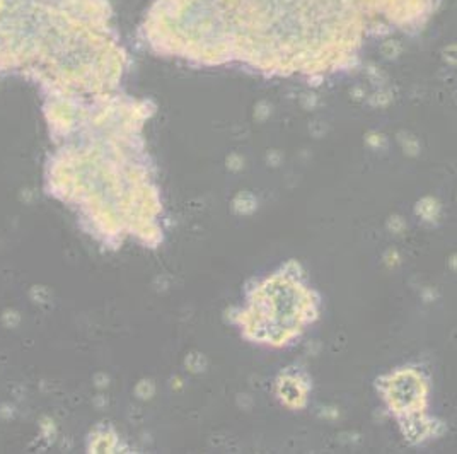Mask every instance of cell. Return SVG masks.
<instances>
[{"label":"cell","mask_w":457,"mask_h":454,"mask_svg":"<svg viewBox=\"0 0 457 454\" xmlns=\"http://www.w3.org/2000/svg\"><path fill=\"white\" fill-rule=\"evenodd\" d=\"M404 395H408L415 410L421 407V401L425 398V386H423L421 376L417 373L404 371V373H398L395 379L391 378L387 397L391 399V407H395L396 412L401 410Z\"/></svg>","instance_id":"7a4b0ae2"},{"label":"cell","mask_w":457,"mask_h":454,"mask_svg":"<svg viewBox=\"0 0 457 454\" xmlns=\"http://www.w3.org/2000/svg\"><path fill=\"white\" fill-rule=\"evenodd\" d=\"M280 395L284 398L287 405L290 407H303L305 401L304 384L295 376L284 378L280 383Z\"/></svg>","instance_id":"3957f363"},{"label":"cell","mask_w":457,"mask_h":454,"mask_svg":"<svg viewBox=\"0 0 457 454\" xmlns=\"http://www.w3.org/2000/svg\"><path fill=\"white\" fill-rule=\"evenodd\" d=\"M258 337L263 340L286 343L314 315L309 292L290 279H275L268 282L260 298Z\"/></svg>","instance_id":"6da1fadb"}]
</instances>
